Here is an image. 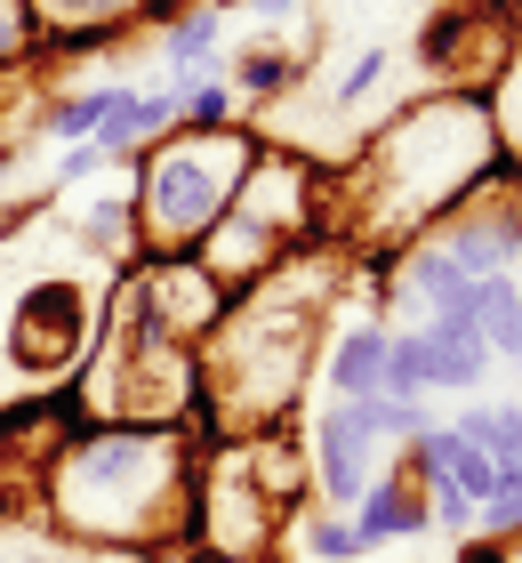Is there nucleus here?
I'll return each mask as SVG.
<instances>
[{
    "label": "nucleus",
    "instance_id": "20e7f679",
    "mask_svg": "<svg viewBox=\"0 0 522 563\" xmlns=\"http://www.w3.org/2000/svg\"><path fill=\"white\" fill-rule=\"evenodd\" d=\"M104 330L97 266H0V411L9 395H73Z\"/></svg>",
    "mask_w": 522,
    "mask_h": 563
},
{
    "label": "nucleus",
    "instance_id": "f257e3e1",
    "mask_svg": "<svg viewBox=\"0 0 522 563\" xmlns=\"http://www.w3.org/2000/svg\"><path fill=\"white\" fill-rule=\"evenodd\" d=\"M193 467L186 419H73L48 459V523L73 548H193Z\"/></svg>",
    "mask_w": 522,
    "mask_h": 563
},
{
    "label": "nucleus",
    "instance_id": "39448f33",
    "mask_svg": "<svg viewBox=\"0 0 522 563\" xmlns=\"http://www.w3.org/2000/svg\"><path fill=\"white\" fill-rule=\"evenodd\" d=\"M257 145L242 121L225 130H169L137 153V194H129V218H137L145 258H193L209 242V225L233 210L242 177L257 162Z\"/></svg>",
    "mask_w": 522,
    "mask_h": 563
},
{
    "label": "nucleus",
    "instance_id": "9d476101",
    "mask_svg": "<svg viewBox=\"0 0 522 563\" xmlns=\"http://www.w3.org/2000/svg\"><path fill=\"white\" fill-rule=\"evenodd\" d=\"M162 57H169L177 81H186V73H218V57H225V16L218 9H177V16H162Z\"/></svg>",
    "mask_w": 522,
    "mask_h": 563
},
{
    "label": "nucleus",
    "instance_id": "5701e85b",
    "mask_svg": "<svg viewBox=\"0 0 522 563\" xmlns=\"http://www.w3.org/2000/svg\"><path fill=\"white\" fill-rule=\"evenodd\" d=\"M514 290H522V274H514Z\"/></svg>",
    "mask_w": 522,
    "mask_h": 563
},
{
    "label": "nucleus",
    "instance_id": "f8f14e48",
    "mask_svg": "<svg viewBox=\"0 0 522 563\" xmlns=\"http://www.w3.org/2000/svg\"><path fill=\"white\" fill-rule=\"evenodd\" d=\"M298 73H306V65L290 57V48H242L225 81H233V97H242V106H281V97L298 89Z\"/></svg>",
    "mask_w": 522,
    "mask_h": 563
},
{
    "label": "nucleus",
    "instance_id": "423d86ee",
    "mask_svg": "<svg viewBox=\"0 0 522 563\" xmlns=\"http://www.w3.org/2000/svg\"><path fill=\"white\" fill-rule=\"evenodd\" d=\"M298 434H306V475H313V499L322 507H354L386 467V443H378L362 402H322Z\"/></svg>",
    "mask_w": 522,
    "mask_h": 563
},
{
    "label": "nucleus",
    "instance_id": "dca6fc26",
    "mask_svg": "<svg viewBox=\"0 0 522 563\" xmlns=\"http://www.w3.org/2000/svg\"><path fill=\"white\" fill-rule=\"evenodd\" d=\"M410 483H418V499H426V523H442L451 540H458V531H475V499H466L451 475H410Z\"/></svg>",
    "mask_w": 522,
    "mask_h": 563
},
{
    "label": "nucleus",
    "instance_id": "a211bd4d",
    "mask_svg": "<svg viewBox=\"0 0 522 563\" xmlns=\"http://www.w3.org/2000/svg\"><path fill=\"white\" fill-rule=\"evenodd\" d=\"M475 531H490V540H514V531H522V492H490V499L475 507Z\"/></svg>",
    "mask_w": 522,
    "mask_h": 563
},
{
    "label": "nucleus",
    "instance_id": "4be33fe9",
    "mask_svg": "<svg viewBox=\"0 0 522 563\" xmlns=\"http://www.w3.org/2000/svg\"><path fill=\"white\" fill-rule=\"evenodd\" d=\"M186 563H242V555H201V548H193V555H186Z\"/></svg>",
    "mask_w": 522,
    "mask_h": 563
},
{
    "label": "nucleus",
    "instance_id": "aec40b11",
    "mask_svg": "<svg viewBox=\"0 0 522 563\" xmlns=\"http://www.w3.org/2000/svg\"><path fill=\"white\" fill-rule=\"evenodd\" d=\"M458 563H522V531H514V540H482V548H466Z\"/></svg>",
    "mask_w": 522,
    "mask_h": 563
},
{
    "label": "nucleus",
    "instance_id": "412c9836",
    "mask_svg": "<svg viewBox=\"0 0 522 563\" xmlns=\"http://www.w3.org/2000/svg\"><path fill=\"white\" fill-rule=\"evenodd\" d=\"M242 9H249V16H266V24H281V16L298 9V0H242Z\"/></svg>",
    "mask_w": 522,
    "mask_h": 563
},
{
    "label": "nucleus",
    "instance_id": "2eb2a0df",
    "mask_svg": "<svg viewBox=\"0 0 522 563\" xmlns=\"http://www.w3.org/2000/svg\"><path fill=\"white\" fill-rule=\"evenodd\" d=\"M386 73H395V48H386V41H370V48H362V57H354L346 73H337V89H330V106H337V113H354V106H370V97L386 89Z\"/></svg>",
    "mask_w": 522,
    "mask_h": 563
},
{
    "label": "nucleus",
    "instance_id": "9b49d317",
    "mask_svg": "<svg viewBox=\"0 0 522 563\" xmlns=\"http://www.w3.org/2000/svg\"><path fill=\"white\" fill-rule=\"evenodd\" d=\"M475 330H482L490 363H514L522 371V290H514V274H490L475 290Z\"/></svg>",
    "mask_w": 522,
    "mask_h": 563
},
{
    "label": "nucleus",
    "instance_id": "6e6552de",
    "mask_svg": "<svg viewBox=\"0 0 522 563\" xmlns=\"http://www.w3.org/2000/svg\"><path fill=\"white\" fill-rule=\"evenodd\" d=\"M418 371L426 395H475L490 378V346L475 322H418Z\"/></svg>",
    "mask_w": 522,
    "mask_h": 563
},
{
    "label": "nucleus",
    "instance_id": "ddd939ff",
    "mask_svg": "<svg viewBox=\"0 0 522 563\" xmlns=\"http://www.w3.org/2000/svg\"><path fill=\"white\" fill-rule=\"evenodd\" d=\"M242 121V97H233L225 73H186L177 81V130H225Z\"/></svg>",
    "mask_w": 522,
    "mask_h": 563
},
{
    "label": "nucleus",
    "instance_id": "7ed1b4c3",
    "mask_svg": "<svg viewBox=\"0 0 522 563\" xmlns=\"http://www.w3.org/2000/svg\"><path fill=\"white\" fill-rule=\"evenodd\" d=\"M322 306H330V282L306 258L274 266L266 282H249V290H233L218 330L201 339V402L193 411H209L218 434L290 427L306 378H313Z\"/></svg>",
    "mask_w": 522,
    "mask_h": 563
},
{
    "label": "nucleus",
    "instance_id": "6ab92c4d",
    "mask_svg": "<svg viewBox=\"0 0 522 563\" xmlns=\"http://www.w3.org/2000/svg\"><path fill=\"white\" fill-rule=\"evenodd\" d=\"M97 169H104V153H97V145L81 137V145H73L65 162H57V186H81V177H97Z\"/></svg>",
    "mask_w": 522,
    "mask_h": 563
},
{
    "label": "nucleus",
    "instance_id": "1a4fd4ad",
    "mask_svg": "<svg viewBox=\"0 0 522 563\" xmlns=\"http://www.w3.org/2000/svg\"><path fill=\"white\" fill-rule=\"evenodd\" d=\"M354 531L370 540V555L378 548H395V540H426V499H418V483H410V467L395 459V467H378V483L354 499Z\"/></svg>",
    "mask_w": 522,
    "mask_h": 563
},
{
    "label": "nucleus",
    "instance_id": "0eeeda50",
    "mask_svg": "<svg viewBox=\"0 0 522 563\" xmlns=\"http://www.w3.org/2000/svg\"><path fill=\"white\" fill-rule=\"evenodd\" d=\"M386 354H395V322L386 314H354L330 330V354H322V387L330 402H362L386 387Z\"/></svg>",
    "mask_w": 522,
    "mask_h": 563
},
{
    "label": "nucleus",
    "instance_id": "4468645a",
    "mask_svg": "<svg viewBox=\"0 0 522 563\" xmlns=\"http://www.w3.org/2000/svg\"><path fill=\"white\" fill-rule=\"evenodd\" d=\"M113 81H89V89H65V97H48V106H41V130L48 137H73V145H81L89 130H97V121H104V106H113Z\"/></svg>",
    "mask_w": 522,
    "mask_h": 563
},
{
    "label": "nucleus",
    "instance_id": "f3484780",
    "mask_svg": "<svg viewBox=\"0 0 522 563\" xmlns=\"http://www.w3.org/2000/svg\"><path fill=\"white\" fill-rule=\"evenodd\" d=\"M41 48V33H33V9H24V0H0V73L9 65H24Z\"/></svg>",
    "mask_w": 522,
    "mask_h": 563
},
{
    "label": "nucleus",
    "instance_id": "f03ea898",
    "mask_svg": "<svg viewBox=\"0 0 522 563\" xmlns=\"http://www.w3.org/2000/svg\"><path fill=\"white\" fill-rule=\"evenodd\" d=\"M499 113L475 89H442L402 106L386 130L362 145V162L346 169V201L337 218H354L362 242L402 250L418 234H434V218H451L490 169H507L499 153Z\"/></svg>",
    "mask_w": 522,
    "mask_h": 563
}]
</instances>
